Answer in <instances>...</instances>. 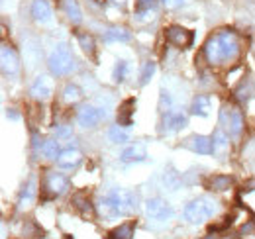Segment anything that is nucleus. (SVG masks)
I'll return each mask as SVG.
<instances>
[{
	"instance_id": "nucleus-1",
	"label": "nucleus",
	"mask_w": 255,
	"mask_h": 239,
	"mask_svg": "<svg viewBox=\"0 0 255 239\" xmlns=\"http://www.w3.org/2000/svg\"><path fill=\"white\" fill-rule=\"evenodd\" d=\"M204 55L210 65H224L232 63L240 57V37L232 30H222L214 33L206 45H204Z\"/></svg>"
},
{
	"instance_id": "nucleus-2",
	"label": "nucleus",
	"mask_w": 255,
	"mask_h": 239,
	"mask_svg": "<svg viewBox=\"0 0 255 239\" xmlns=\"http://www.w3.org/2000/svg\"><path fill=\"white\" fill-rule=\"evenodd\" d=\"M100 210L106 218H120L128 216L135 210V196L133 192L124 190V188H116L112 192H108L106 196H102L100 200Z\"/></svg>"
},
{
	"instance_id": "nucleus-3",
	"label": "nucleus",
	"mask_w": 255,
	"mask_h": 239,
	"mask_svg": "<svg viewBox=\"0 0 255 239\" xmlns=\"http://www.w3.org/2000/svg\"><path fill=\"white\" fill-rule=\"evenodd\" d=\"M47 65H49L51 75H55V77L69 75V73L75 69V57H73V53H71V47H69L67 43H57V45L53 47V51L49 53Z\"/></svg>"
},
{
	"instance_id": "nucleus-4",
	"label": "nucleus",
	"mask_w": 255,
	"mask_h": 239,
	"mask_svg": "<svg viewBox=\"0 0 255 239\" xmlns=\"http://www.w3.org/2000/svg\"><path fill=\"white\" fill-rule=\"evenodd\" d=\"M214 212H216V202H212L210 198H196L185 206L183 214H185V220L189 224L196 226V224L206 222L210 216H214Z\"/></svg>"
},
{
	"instance_id": "nucleus-5",
	"label": "nucleus",
	"mask_w": 255,
	"mask_h": 239,
	"mask_svg": "<svg viewBox=\"0 0 255 239\" xmlns=\"http://www.w3.org/2000/svg\"><path fill=\"white\" fill-rule=\"evenodd\" d=\"M220 121H222L224 127L228 129L230 135H240L242 129H244V116L234 106H224L222 112H220Z\"/></svg>"
},
{
	"instance_id": "nucleus-6",
	"label": "nucleus",
	"mask_w": 255,
	"mask_h": 239,
	"mask_svg": "<svg viewBox=\"0 0 255 239\" xmlns=\"http://www.w3.org/2000/svg\"><path fill=\"white\" fill-rule=\"evenodd\" d=\"M145 214L151 218V220H157V222H163V220H169L173 216V206L163 200L159 196L155 198H149L145 202Z\"/></svg>"
},
{
	"instance_id": "nucleus-7",
	"label": "nucleus",
	"mask_w": 255,
	"mask_h": 239,
	"mask_svg": "<svg viewBox=\"0 0 255 239\" xmlns=\"http://www.w3.org/2000/svg\"><path fill=\"white\" fill-rule=\"evenodd\" d=\"M165 37H167V41H169L171 45H177V47H181V49L191 47L192 39H194L192 31L187 30V28H183V26H169V28L165 30Z\"/></svg>"
},
{
	"instance_id": "nucleus-8",
	"label": "nucleus",
	"mask_w": 255,
	"mask_h": 239,
	"mask_svg": "<svg viewBox=\"0 0 255 239\" xmlns=\"http://www.w3.org/2000/svg\"><path fill=\"white\" fill-rule=\"evenodd\" d=\"M0 61H2V73L4 75H8V77L18 75V71H20V59H18V55H16V51L12 47L2 45V49H0Z\"/></svg>"
},
{
	"instance_id": "nucleus-9",
	"label": "nucleus",
	"mask_w": 255,
	"mask_h": 239,
	"mask_svg": "<svg viewBox=\"0 0 255 239\" xmlns=\"http://www.w3.org/2000/svg\"><path fill=\"white\" fill-rule=\"evenodd\" d=\"M30 92H32L33 98H37V100H47L51 96V92H53V81L47 75H39L32 83Z\"/></svg>"
},
{
	"instance_id": "nucleus-10",
	"label": "nucleus",
	"mask_w": 255,
	"mask_h": 239,
	"mask_svg": "<svg viewBox=\"0 0 255 239\" xmlns=\"http://www.w3.org/2000/svg\"><path fill=\"white\" fill-rule=\"evenodd\" d=\"M69 188V180L61 173H49L45 177V190L49 192V196H59Z\"/></svg>"
},
{
	"instance_id": "nucleus-11",
	"label": "nucleus",
	"mask_w": 255,
	"mask_h": 239,
	"mask_svg": "<svg viewBox=\"0 0 255 239\" xmlns=\"http://www.w3.org/2000/svg\"><path fill=\"white\" fill-rule=\"evenodd\" d=\"M100 120H102V112L98 108H95V106H91V104L89 106H83L79 110V114H77V121L83 127H96Z\"/></svg>"
},
{
	"instance_id": "nucleus-12",
	"label": "nucleus",
	"mask_w": 255,
	"mask_h": 239,
	"mask_svg": "<svg viewBox=\"0 0 255 239\" xmlns=\"http://www.w3.org/2000/svg\"><path fill=\"white\" fill-rule=\"evenodd\" d=\"M32 16L37 24H51L53 12L47 0H33L32 4Z\"/></svg>"
},
{
	"instance_id": "nucleus-13",
	"label": "nucleus",
	"mask_w": 255,
	"mask_h": 239,
	"mask_svg": "<svg viewBox=\"0 0 255 239\" xmlns=\"http://www.w3.org/2000/svg\"><path fill=\"white\" fill-rule=\"evenodd\" d=\"M187 125V116L179 110H169L163 116V129L165 131H179Z\"/></svg>"
},
{
	"instance_id": "nucleus-14",
	"label": "nucleus",
	"mask_w": 255,
	"mask_h": 239,
	"mask_svg": "<svg viewBox=\"0 0 255 239\" xmlns=\"http://www.w3.org/2000/svg\"><path fill=\"white\" fill-rule=\"evenodd\" d=\"M81 161H83V153L79 149H73V147L63 149L59 153V157H57V165L61 169H75Z\"/></svg>"
},
{
	"instance_id": "nucleus-15",
	"label": "nucleus",
	"mask_w": 255,
	"mask_h": 239,
	"mask_svg": "<svg viewBox=\"0 0 255 239\" xmlns=\"http://www.w3.org/2000/svg\"><path fill=\"white\" fill-rule=\"evenodd\" d=\"M145 157H147V151H145L143 143H133V145L126 147L120 155V159L124 163H139V161H145Z\"/></svg>"
},
{
	"instance_id": "nucleus-16",
	"label": "nucleus",
	"mask_w": 255,
	"mask_h": 239,
	"mask_svg": "<svg viewBox=\"0 0 255 239\" xmlns=\"http://www.w3.org/2000/svg\"><path fill=\"white\" fill-rule=\"evenodd\" d=\"M24 59L30 65V69L39 65V61H41V47H39V43L35 39H28L24 43Z\"/></svg>"
},
{
	"instance_id": "nucleus-17",
	"label": "nucleus",
	"mask_w": 255,
	"mask_h": 239,
	"mask_svg": "<svg viewBox=\"0 0 255 239\" xmlns=\"http://www.w3.org/2000/svg\"><path fill=\"white\" fill-rule=\"evenodd\" d=\"M212 110V100L206 96V94H198L194 100H192L191 112L194 116H200V118H206Z\"/></svg>"
},
{
	"instance_id": "nucleus-18",
	"label": "nucleus",
	"mask_w": 255,
	"mask_h": 239,
	"mask_svg": "<svg viewBox=\"0 0 255 239\" xmlns=\"http://www.w3.org/2000/svg\"><path fill=\"white\" fill-rule=\"evenodd\" d=\"M191 149L200 155H210L214 153V141L212 137H206V135H194L191 137Z\"/></svg>"
},
{
	"instance_id": "nucleus-19",
	"label": "nucleus",
	"mask_w": 255,
	"mask_h": 239,
	"mask_svg": "<svg viewBox=\"0 0 255 239\" xmlns=\"http://www.w3.org/2000/svg\"><path fill=\"white\" fill-rule=\"evenodd\" d=\"M133 110H135V100H133V98H128L126 102L120 106V112H118V125H122V127L131 125V121H133Z\"/></svg>"
},
{
	"instance_id": "nucleus-20",
	"label": "nucleus",
	"mask_w": 255,
	"mask_h": 239,
	"mask_svg": "<svg viewBox=\"0 0 255 239\" xmlns=\"http://www.w3.org/2000/svg\"><path fill=\"white\" fill-rule=\"evenodd\" d=\"M63 12L67 14V18H69L73 24H81L83 12H81V6H79L77 0H63Z\"/></svg>"
},
{
	"instance_id": "nucleus-21",
	"label": "nucleus",
	"mask_w": 255,
	"mask_h": 239,
	"mask_svg": "<svg viewBox=\"0 0 255 239\" xmlns=\"http://www.w3.org/2000/svg\"><path fill=\"white\" fill-rule=\"evenodd\" d=\"M232 184H234V179L228 177V175H214V177L208 179V188H210V190H216V192L228 190Z\"/></svg>"
},
{
	"instance_id": "nucleus-22",
	"label": "nucleus",
	"mask_w": 255,
	"mask_h": 239,
	"mask_svg": "<svg viewBox=\"0 0 255 239\" xmlns=\"http://www.w3.org/2000/svg\"><path fill=\"white\" fill-rule=\"evenodd\" d=\"M33 198H35V179H30L28 180V184L22 188V192H20V198H18V204H20V208H26V206H30L33 202Z\"/></svg>"
},
{
	"instance_id": "nucleus-23",
	"label": "nucleus",
	"mask_w": 255,
	"mask_h": 239,
	"mask_svg": "<svg viewBox=\"0 0 255 239\" xmlns=\"http://www.w3.org/2000/svg\"><path fill=\"white\" fill-rule=\"evenodd\" d=\"M83 98V90L79 89L77 85H67L63 89V100L67 102V104H77L79 100Z\"/></svg>"
},
{
	"instance_id": "nucleus-24",
	"label": "nucleus",
	"mask_w": 255,
	"mask_h": 239,
	"mask_svg": "<svg viewBox=\"0 0 255 239\" xmlns=\"http://www.w3.org/2000/svg\"><path fill=\"white\" fill-rule=\"evenodd\" d=\"M104 37H106V41H129L131 33L126 28H110Z\"/></svg>"
},
{
	"instance_id": "nucleus-25",
	"label": "nucleus",
	"mask_w": 255,
	"mask_h": 239,
	"mask_svg": "<svg viewBox=\"0 0 255 239\" xmlns=\"http://www.w3.org/2000/svg\"><path fill=\"white\" fill-rule=\"evenodd\" d=\"M41 153H43V157H47V159H57L59 157V141H55V139H45L43 143H41Z\"/></svg>"
},
{
	"instance_id": "nucleus-26",
	"label": "nucleus",
	"mask_w": 255,
	"mask_h": 239,
	"mask_svg": "<svg viewBox=\"0 0 255 239\" xmlns=\"http://www.w3.org/2000/svg\"><path fill=\"white\" fill-rule=\"evenodd\" d=\"M131 238H133V226L131 224H124V226L112 230L106 239H131Z\"/></svg>"
},
{
	"instance_id": "nucleus-27",
	"label": "nucleus",
	"mask_w": 255,
	"mask_h": 239,
	"mask_svg": "<svg viewBox=\"0 0 255 239\" xmlns=\"http://www.w3.org/2000/svg\"><path fill=\"white\" fill-rule=\"evenodd\" d=\"M128 73H129V65H128V61H124V59L116 61L114 71H112V79H114L116 83H122V81H126Z\"/></svg>"
},
{
	"instance_id": "nucleus-28",
	"label": "nucleus",
	"mask_w": 255,
	"mask_h": 239,
	"mask_svg": "<svg viewBox=\"0 0 255 239\" xmlns=\"http://www.w3.org/2000/svg\"><path fill=\"white\" fill-rule=\"evenodd\" d=\"M77 39H79V43H81L85 53H89V55L95 53V37L91 33H77Z\"/></svg>"
},
{
	"instance_id": "nucleus-29",
	"label": "nucleus",
	"mask_w": 255,
	"mask_h": 239,
	"mask_svg": "<svg viewBox=\"0 0 255 239\" xmlns=\"http://www.w3.org/2000/svg\"><path fill=\"white\" fill-rule=\"evenodd\" d=\"M108 137H110L112 143H126L129 135H128L126 129H122V125H114V127H110Z\"/></svg>"
},
{
	"instance_id": "nucleus-30",
	"label": "nucleus",
	"mask_w": 255,
	"mask_h": 239,
	"mask_svg": "<svg viewBox=\"0 0 255 239\" xmlns=\"http://www.w3.org/2000/svg\"><path fill=\"white\" fill-rule=\"evenodd\" d=\"M155 8H157V0H135V12L139 16L155 12Z\"/></svg>"
},
{
	"instance_id": "nucleus-31",
	"label": "nucleus",
	"mask_w": 255,
	"mask_h": 239,
	"mask_svg": "<svg viewBox=\"0 0 255 239\" xmlns=\"http://www.w3.org/2000/svg\"><path fill=\"white\" fill-rule=\"evenodd\" d=\"M212 141H214V153H224L228 149V137L222 129H216L214 135H212Z\"/></svg>"
},
{
	"instance_id": "nucleus-32",
	"label": "nucleus",
	"mask_w": 255,
	"mask_h": 239,
	"mask_svg": "<svg viewBox=\"0 0 255 239\" xmlns=\"http://www.w3.org/2000/svg\"><path fill=\"white\" fill-rule=\"evenodd\" d=\"M73 202H75L77 210L83 212V216H93V214H95V212H93V206H91V200H87L85 196H75Z\"/></svg>"
},
{
	"instance_id": "nucleus-33",
	"label": "nucleus",
	"mask_w": 255,
	"mask_h": 239,
	"mask_svg": "<svg viewBox=\"0 0 255 239\" xmlns=\"http://www.w3.org/2000/svg\"><path fill=\"white\" fill-rule=\"evenodd\" d=\"M155 75V63H151V61H147L145 65H143V69H141V77H139V83L141 85H147L149 83V79Z\"/></svg>"
},
{
	"instance_id": "nucleus-34",
	"label": "nucleus",
	"mask_w": 255,
	"mask_h": 239,
	"mask_svg": "<svg viewBox=\"0 0 255 239\" xmlns=\"http://www.w3.org/2000/svg\"><path fill=\"white\" fill-rule=\"evenodd\" d=\"M163 182H165V186H169L171 190H177V188H179V177H177L173 171L165 173V177H163Z\"/></svg>"
},
{
	"instance_id": "nucleus-35",
	"label": "nucleus",
	"mask_w": 255,
	"mask_h": 239,
	"mask_svg": "<svg viewBox=\"0 0 255 239\" xmlns=\"http://www.w3.org/2000/svg\"><path fill=\"white\" fill-rule=\"evenodd\" d=\"M55 135H57V139H67V137H71V127H69V125H59V127L55 129Z\"/></svg>"
},
{
	"instance_id": "nucleus-36",
	"label": "nucleus",
	"mask_w": 255,
	"mask_h": 239,
	"mask_svg": "<svg viewBox=\"0 0 255 239\" xmlns=\"http://www.w3.org/2000/svg\"><path fill=\"white\" fill-rule=\"evenodd\" d=\"M183 2H185V0H163V4H165L167 8H179V6H183Z\"/></svg>"
},
{
	"instance_id": "nucleus-37",
	"label": "nucleus",
	"mask_w": 255,
	"mask_h": 239,
	"mask_svg": "<svg viewBox=\"0 0 255 239\" xmlns=\"http://www.w3.org/2000/svg\"><path fill=\"white\" fill-rule=\"evenodd\" d=\"M114 4H120V6H124V0H112Z\"/></svg>"
}]
</instances>
